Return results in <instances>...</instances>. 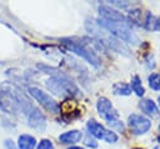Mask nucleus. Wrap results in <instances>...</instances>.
I'll return each instance as SVG.
<instances>
[{
    "mask_svg": "<svg viewBox=\"0 0 160 149\" xmlns=\"http://www.w3.org/2000/svg\"><path fill=\"white\" fill-rule=\"evenodd\" d=\"M96 24L119 40L121 39L122 41H126L130 44L139 43V38L131 29L130 21H106L102 19H98Z\"/></svg>",
    "mask_w": 160,
    "mask_h": 149,
    "instance_id": "f257e3e1",
    "label": "nucleus"
},
{
    "mask_svg": "<svg viewBox=\"0 0 160 149\" xmlns=\"http://www.w3.org/2000/svg\"><path fill=\"white\" fill-rule=\"evenodd\" d=\"M45 84L51 93H54L59 96L60 95L62 96L65 94H68V95H78L79 94L78 88L69 79H66L62 75H52L51 78H49L46 80Z\"/></svg>",
    "mask_w": 160,
    "mask_h": 149,
    "instance_id": "f03ea898",
    "label": "nucleus"
},
{
    "mask_svg": "<svg viewBox=\"0 0 160 149\" xmlns=\"http://www.w3.org/2000/svg\"><path fill=\"white\" fill-rule=\"evenodd\" d=\"M62 44L72 53H75L76 55L81 56L82 59H85L88 63H90L91 65H94L95 68H98L100 65V60L99 58L96 56V54L90 49L88 48L84 43L81 41H76V40H72V39H62Z\"/></svg>",
    "mask_w": 160,
    "mask_h": 149,
    "instance_id": "7ed1b4c3",
    "label": "nucleus"
},
{
    "mask_svg": "<svg viewBox=\"0 0 160 149\" xmlns=\"http://www.w3.org/2000/svg\"><path fill=\"white\" fill-rule=\"evenodd\" d=\"M28 93L42 106L45 108L50 113H58L60 110V106L59 104L44 90H41L40 88H36V86H29L28 88Z\"/></svg>",
    "mask_w": 160,
    "mask_h": 149,
    "instance_id": "20e7f679",
    "label": "nucleus"
},
{
    "mask_svg": "<svg viewBox=\"0 0 160 149\" xmlns=\"http://www.w3.org/2000/svg\"><path fill=\"white\" fill-rule=\"evenodd\" d=\"M128 126L135 135H142L151 128V121L144 115L131 114L128 118Z\"/></svg>",
    "mask_w": 160,
    "mask_h": 149,
    "instance_id": "39448f33",
    "label": "nucleus"
},
{
    "mask_svg": "<svg viewBox=\"0 0 160 149\" xmlns=\"http://www.w3.org/2000/svg\"><path fill=\"white\" fill-rule=\"evenodd\" d=\"M96 109H98L99 115L102 116L106 120V123L114 119H118V111L112 108V104L108 98H104V96L99 98L96 103Z\"/></svg>",
    "mask_w": 160,
    "mask_h": 149,
    "instance_id": "423d86ee",
    "label": "nucleus"
},
{
    "mask_svg": "<svg viewBox=\"0 0 160 149\" xmlns=\"http://www.w3.org/2000/svg\"><path fill=\"white\" fill-rule=\"evenodd\" d=\"M28 125L30 128H34L36 130H44L45 126H46V120H45V116L42 113H40V110L38 108H34L28 115Z\"/></svg>",
    "mask_w": 160,
    "mask_h": 149,
    "instance_id": "0eeeda50",
    "label": "nucleus"
},
{
    "mask_svg": "<svg viewBox=\"0 0 160 149\" xmlns=\"http://www.w3.org/2000/svg\"><path fill=\"white\" fill-rule=\"evenodd\" d=\"M86 128H88L89 134L91 136L96 138V139H102L104 140V138H105V135L108 133V129H105L104 125H101L100 123L95 121L94 119H91V120H89L86 123Z\"/></svg>",
    "mask_w": 160,
    "mask_h": 149,
    "instance_id": "6e6552de",
    "label": "nucleus"
},
{
    "mask_svg": "<svg viewBox=\"0 0 160 149\" xmlns=\"http://www.w3.org/2000/svg\"><path fill=\"white\" fill-rule=\"evenodd\" d=\"M82 138V133L80 130H70V131H65L62 134L59 135V140L62 144H76L81 140Z\"/></svg>",
    "mask_w": 160,
    "mask_h": 149,
    "instance_id": "1a4fd4ad",
    "label": "nucleus"
},
{
    "mask_svg": "<svg viewBox=\"0 0 160 149\" xmlns=\"http://www.w3.org/2000/svg\"><path fill=\"white\" fill-rule=\"evenodd\" d=\"M139 108L146 114V115H150L152 118L158 116L159 115V109L156 106V104L151 100V99H142L140 103H139Z\"/></svg>",
    "mask_w": 160,
    "mask_h": 149,
    "instance_id": "9d476101",
    "label": "nucleus"
},
{
    "mask_svg": "<svg viewBox=\"0 0 160 149\" xmlns=\"http://www.w3.org/2000/svg\"><path fill=\"white\" fill-rule=\"evenodd\" d=\"M36 146V140L32 135L22 134L18 139V148L19 149H34Z\"/></svg>",
    "mask_w": 160,
    "mask_h": 149,
    "instance_id": "9b49d317",
    "label": "nucleus"
},
{
    "mask_svg": "<svg viewBox=\"0 0 160 149\" xmlns=\"http://www.w3.org/2000/svg\"><path fill=\"white\" fill-rule=\"evenodd\" d=\"M144 26H145L146 30L158 31V30H160V19L154 16L151 13H148L146 18H145V21H144Z\"/></svg>",
    "mask_w": 160,
    "mask_h": 149,
    "instance_id": "f8f14e48",
    "label": "nucleus"
},
{
    "mask_svg": "<svg viewBox=\"0 0 160 149\" xmlns=\"http://www.w3.org/2000/svg\"><path fill=\"white\" fill-rule=\"evenodd\" d=\"M131 91H134L138 96H142L144 94H145V89H144V86H142V83H141V80H140V78L138 76V75H134L132 76V79H131Z\"/></svg>",
    "mask_w": 160,
    "mask_h": 149,
    "instance_id": "ddd939ff",
    "label": "nucleus"
},
{
    "mask_svg": "<svg viewBox=\"0 0 160 149\" xmlns=\"http://www.w3.org/2000/svg\"><path fill=\"white\" fill-rule=\"evenodd\" d=\"M112 93L116 95H130L131 88L126 83H115L112 85Z\"/></svg>",
    "mask_w": 160,
    "mask_h": 149,
    "instance_id": "4468645a",
    "label": "nucleus"
},
{
    "mask_svg": "<svg viewBox=\"0 0 160 149\" xmlns=\"http://www.w3.org/2000/svg\"><path fill=\"white\" fill-rule=\"evenodd\" d=\"M148 83H149V86L152 89V90H156L159 91L160 90V74L159 73H152L148 76Z\"/></svg>",
    "mask_w": 160,
    "mask_h": 149,
    "instance_id": "2eb2a0df",
    "label": "nucleus"
},
{
    "mask_svg": "<svg viewBox=\"0 0 160 149\" xmlns=\"http://www.w3.org/2000/svg\"><path fill=\"white\" fill-rule=\"evenodd\" d=\"M104 140H105L106 143H111V144H112V143H116V141H118V134H116L115 131H112V130H108V133H106Z\"/></svg>",
    "mask_w": 160,
    "mask_h": 149,
    "instance_id": "dca6fc26",
    "label": "nucleus"
},
{
    "mask_svg": "<svg viewBox=\"0 0 160 149\" xmlns=\"http://www.w3.org/2000/svg\"><path fill=\"white\" fill-rule=\"evenodd\" d=\"M52 148H54V145H52L51 140H49V139H41L36 146V149H52Z\"/></svg>",
    "mask_w": 160,
    "mask_h": 149,
    "instance_id": "f3484780",
    "label": "nucleus"
},
{
    "mask_svg": "<svg viewBox=\"0 0 160 149\" xmlns=\"http://www.w3.org/2000/svg\"><path fill=\"white\" fill-rule=\"evenodd\" d=\"M85 145L86 146H90V148H96L98 146V143L92 138H86L85 139Z\"/></svg>",
    "mask_w": 160,
    "mask_h": 149,
    "instance_id": "a211bd4d",
    "label": "nucleus"
},
{
    "mask_svg": "<svg viewBox=\"0 0 160 149\" xmlns=\"http://www.w3.org/2000/svg\"><path fill=\"white\" fill-rule=\"evenodd\" d=\"M4 144H5V148H6V149H16V148H15V144H14V141H12L11 139H10V140H9V139L5 140Z\"/></svg>",
    "mask_w": 160,
    "mask_h": 149,
    "instance_id": "6ab92c4d",
    "label": "nucleus"
},
{
    "mask_svg": "<svg viewBox=\"0 0 160 149\" xmlns=\"http://www.w3.org/2000/svg\"><path fill=\"white\" fill-rule=\"evenodd\" d=\"M69 149H84V148H80V146H70Z\"/></svg>",
    "mask_w": 160,
    "mask_h": 149,
    "instance_id": "aec40b11",
    "label": "nucleus"
},
{
    "mask_svg": "<svg viewBox=\"0 0 160 149\" xmlns=\"http://www.w3.org/2000/svg\"><path fill=\"white\" fill-rule=\"evenodd\" d=\"M158 103H159V106H160V96L158 98Z\"/></svg>",
    "mask_w": 160,
    "mask_h": 149,
    "instance_id": "412c9836",
    "label": "nucleus"
},
{
    "mask_svg": "<svg viewBox=\"0 0 160 149\" xmlns=\"http://www.w3.org/2000/svg\"><path fill=\"white\" fill-rule=\"evenodd\" d=\"M154 149H160V145H158V146H155Z\"/></svg>",
    "mask_w": 160,
    "mask_h": 149,
    "instance_id": "4be33fe9",
    "label": "nucleus"
},
{
    "mask_svg": "<svg viewBox=\"0 0 160 149\" xmlns=\"http://www.w3.org/2000/svg\"><path fill=\"white\" fill-rule=\"evenodd\" d=\"M158 141H159V143H160V135H159V138H158Z\"/></svg>",
    "mask_w": 160,
    "mask_h": 149,
    "instance_id": "5701e85b",
    "label": "nucleus"
},
{
    "mask_svg": "<svg viewBox=\"0 0 160 149\" xmlns=\"http://www.w3.org/2000/svg\"><path fill=\"white\" fill-rule=\"evenodd\" d=\"M159 130H160V124H159Z\"/></svg>",
    "mask_w": 160,
    "mask_h": 149,
    "instance_id": "b1692460",
    "label": "nucleus"
}]
</instances>
